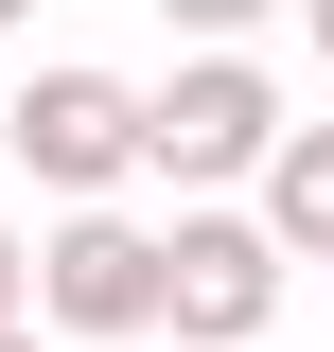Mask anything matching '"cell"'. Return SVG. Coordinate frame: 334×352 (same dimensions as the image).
Masks as SVG:
<instances>
[{"mask_svg":"<svg viewBox=\"0 0 334 352\" xmlns=\"http://www.w3.org/2000/svg\"><path fill=\"white\" fill-rule=\"evenodd\" d=\"M282 124H299V106H282V71H264L247 36H194L159 88H141V176H159V194H247Z\"/></svg>","mask_w":334,"mask_h":352,"instance_id":"obj_1","label":"cell"},{"mask_svg":"<svg viewBox=\"0 0 334 352\" xmlns=\"http://www.w3.org/2000/svg\"><path fill=\"white\" fill-rule=\"evenodd\" d=\"M282 229L247 212V194H176L159 212V335L176 352H247V335H282Z\"/></svg>","mask_w":334,"mask_h":352,"instance_id":"obj_2","label":"cell"},{"mask_svg":"<svg viewBox=\"0 0 334 352\" xmlns=\"http://www.w3.org/2000/svg\"><path fill=\"white\" fill-rule=\"evenodd\" d=\"M0 176H36L53 212H71V194H124V176H141V88L88 71V53L18 71V88H0Z\"/></svg>","mask_w":334,"mask_h":352,"instance_id":"obj_3","label":"cell"},{"mask_svg":"<svg viewBox=\"0 0 334 352\" xmlns=\"http://www.w3.org/2000/svg\"><path fill=\"white\" fill-rule=\"evenodd\" d=\"M36 317H53L71 352L159 335V212H124V194H71V212L36 229Z\"/></svg>","mask_w":334,"mask_h":352,"instance_id":"obj_4","label":"cell"},{"mask_svg":"<svg viewBox=\"0 0 334 352\" xmlns=\"http://www.w3.org/2000/svg\"><path fill=\"white\" fill-rule=\"evenodd\" d=\"M247 212L282 229V264H334V124L299 106L282 141H264V176H247Z\"/></svg>","mask_w":334,"mask_h":352,"instance_id":"obj_5","label":"cell"},{"mask_svg":"<svg viewBox=\"0 0 334 352\" xmlns=\"http://www.w3.org/2000/svg\"><path fill=\"white\" fill-rule=\"evenodd\" d=\"M176 36H264V18H299V0H159Z\"/></svg>","mask_w":334,"mask_h":352,"instance_id":"obj_6","label":"cell"},{"mask_svg":"<svg viewBox=\"0 0 334 352\" xmlns=\"http://www.w3.org/2000/svg\"><path fill=\"white\" fill-rule=\"evenodd\" d=\"M0 317H36V229L0 212Z\"/></svg>","mask_w":334,"mask_h":352,"instance_id":"obj_7","label":"cell"},{"mask_svg":"<svg viewBox=\"0 0 334 352\" xmlns=\"http://www.w3.org/2000/svg\"><path fill=\"white\" fill-rule=\"evenodd\" d=\"M0 352H71V335H53V317H0Z\"/></svg>","mask_w":334,"mask_h":352,"instance_id":"obj_8","label":"cell"},{"mask_svg":"<svg viewBox=\"0 0 334 352\" xmlns=\"http://www.w3.org/2000/svg\"><path fill=\"white\" fill-rule=\"evenodd\" d=\"M299 36H317V71H334V0H299Z\"/></svg>","mask_w":334,"mask_h":352,"instance_id":"obj_9","label":"cell"},{"mask_svg":"<svg viewBox=\"0 0 334 352\" xmlns=\"http://www.w3.org/2000/svg\"><path fill=\"white\" fill-rule=\"evenodd\" d=\"M18 18H36V0H0V36H18Z\"/></svg>","mask_w":334,"mask_h":352,"instance_id":"obj_10","label":"cell"},{"mask_svg":"<svg viewBox=\"0 0 334 352\" xmlns=\"http://www.w3.org/2000/svg\"><path fill=\"white\" fill-rule=\"evenodd\" d=\"M247 352H282V335H247Z\"/></svg>","mask_w":334,"mask_h":352,"instance_id":"obj_11","label":"cell"}]
</instances>
